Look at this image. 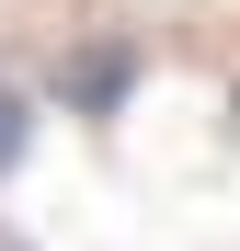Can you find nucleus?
I'll return each mask as SVG.
<instances>
[{
  "instance_id": "obj_1",
  "label": "nucleus",
  "mask_w": 240,
  "mask_h": 251,
  "mask_svg": "<svg viewBox=\"0 0 240 251\" xmlns=\"http://www.w3.org/2000/svg\"><path fill=\"white\" fill-rule=\"evenodd\" d=\"M126 80H137L126 46H80V57H69V103H80V114H114V103H126Z\"/></svg>"
},
{
  "instance_id": "obj_2",
  "label": "nucleus",
  "mask_w": 240,
  "mask_h": 251,
  "mask_svg": "<svg viewBox=\"0 0 240 251\" xmlns=\"http://www.w3.org/2000/svg\"><path fill=\"white\" fill-rule=\"evenodd\" d=\"M23 149H34V103H23V92H0V172H12Z\"/></svg>"
}]
</instances>
